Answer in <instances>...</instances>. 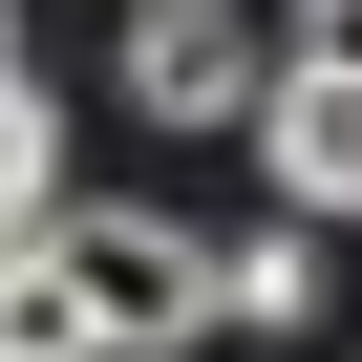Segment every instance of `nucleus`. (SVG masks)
I'll return each instance as SVG.
<instances>
[{
	"instance_id": "nucleus-3",
	"label": "nucleus",
	"mask_w": 362,
	"mask_h": 362,
	"mask_svg": "<svg viewBox=\"0 0 362 362\" xmlns=\"http://www.w3.org/2000/svg\"><path fill=\"white\" fill-rule=\"evenodd\" d=\"M256 170H277V214H362V64H277Z\"/></svg>"
},
{
	"instance_id": "nucleus-2",
	"label": "nucleus",
	"mask_w": 362,
	"mask_h": 362,
	"mask_svg": "<svg viewBox=\"0 0 362 362\" xmlns=\"http://www.w3.org/2000/svg\"><path fill=\"white\" fill-rule=\"evenodd\" d=\"M128 107L149 128H256L277 107V22L256 0H128Z\"/></svg>"
},
{
	"instance_id": "nucleus-4",
	"label": "nucleus",
	"mask_w": 362,
	"mask_h": 362,
	"mask_svg": "<svg viewBox=\"0 0 362 362\" xmlns=\"http://www.w3.org/2000/svg\"><path fill=\"white\" fill-rule=\"evenodd\" d=\"M0 235H22V256H43V235H86V128H64V86H43V64L0 86Z\"/></svg>"
},
{
	"instance_id": "nucleus-5",
	"label": "nucleus",
	"mask_w": 362,
	"mask_h": 362,
	"mask_svg": "<svg viewBox=\"0 0 362 362\" xmlns=\"http://www.w3.org/2000/svg\"><path fill=\"white\" fill-rule=\"evenodd\" d=\"M0 362H128V341H107V298H86V256H64V235H43V256H22V298H0Z\"/></svg>"
},
{
	"instance_id": "nucleus-7",
	"label": "nucleus",
	"mask_w": 362,
	"mask_h": 362,
	"mask_svg": "<svg viewBox=\"0 0 362 362\" xmlns=\"http://www.w3.org/2000/svg\"><path fill=\"white\" fill-rule=\"evenodd\" d=\"M298 64H362V0H298Z\"/></svg>"
},
{
	"instance_id": "nucleus-1",
	"label": "nucleus",
	"mask_w": 362,
	"mask_h": 362,
	"mask_svg": "<svg viewBox=\"0 0 362 362\" xmlns=\"http://www.w3.org/2000/svg\"><path fill=\"white\" fill-rule=\"evenodd\" d=\"M64 256H86V298H107V341H128V362H170V341H214V320H235V235L149 214V192H107Z\"/></svg>"
},
{
	"instance_id": "nucleus-6",
	"label": "nucleus",
	"mask_w": 362,
	"mask_h": 362,
	"mask_svg": "<svg viewBox=\"0 0 362 362\" xmlns=\"http://www.w3.org/2000/svg\"><path fill=\"white\" fill-rule=\"evenodd\" d=\"M235 320H277V341L320 320V214H256L235 235Z\"/></svg>"
}]
</instances>
